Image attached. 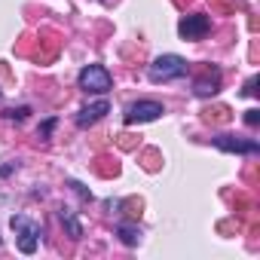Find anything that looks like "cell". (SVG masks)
<instances>
[{"instance_id": "obj_2", "label": "cell", "mask_w": 260, "mask_h": 260, "mask_svg": "<svg viewBox=\"0 0 260 260\" xmlns=\"http://www.w3.org/2000/svg\"><path fill=\"white\" fill-rule=\"evenodd\" d=\"M77 83H80V89H83V92L104 95V92H110L113 77H110V71H107L104 64H89V68H83V71H80Z\"/></svg>"}, {"instance_id": "obj_13", "label": "cell", "mask_w": 260, "mask_h": 260, "mask_svg": "<svg viewBox=\"0 0 260 260\" xmlns=\"http://www.w3.org/2000/svg\"><path fill=\"white\" fill-rule=\"evenodd\" d=\"M52 128H55V119H46V122L40 125V132H37V135H40V138H49V132H52Z\"/></svg>"}, {"instance_id": "obj_6", "label": "cell", "mask_w": 260, "mask_h": 260, "mask_svg": "<svg viewBox=\"0 0 260 260\" xmlns=\"http://www.w3.org/2000/svg\"><path fill=\"white\" fill-rule=\"evenodd\" d=\"M211 141H214V147H217V150H223V153H245V156H251V153H260V144H257L254 138L217 135V138H211Z\"/></svg>"}, {"instance_id": "obj_8", "label": "cell", "mask_w": 260, "mask_h": 260, "mask_svg": "<svg viewBox=\"0 0 260 260\" xmlns=\"http://www.w3.org/2000/svg\"><path fill=\"white\" fill-rule=\"evenodd\" d=\"M217 89H220V74H217V71H214V74H205V77H199V80H196V86H193V92H196L199 98L217 95Z\"/></svg>"}, {"instance_id": "obj_14", "label": "cell", "mask_w": 260, "mask_h": 260, "mask_svg": "<svg viewBox=\"0 0 260 260\" xmlns=\"http://www.w3.org/2000/svg\"><path fill=\"white\" fill-rule=\"evenodd\" d=\"M254 86H257V77H251V80L245 83V89H242V95H248V98H251V95H257V89H254Z\"/></svg>"}, {"instance_id": "obj_10", "label": "cell", "mask_w": 260, "mask_h": 260, "mask_svg": "<svg viewBox=\"0 0 260 260\" xmlns=\"http://www.w3.org/2000/svg\"><path fill=\"white\" fill-rule=\"evenodd\" d=\"M116 236H119L125 245H138V239H141V233H138L135 226H128V223H122V226L116 230Z\"/></svg>"}, {"instance_id": "obj_1", "label": "cell", "mask_w": 260, "mask_h": 260, "mask_svg": "<svg viewBox=\"0 0 260 260\" xmlns=\"http://www.w3.org/2000/svg\"><path fill=\"white\" fill-rule=\"evenodd\" d=\"M187 74V61L181 58V55H175V52H169V55H159V58H153V64H150V71H147V77L153 80V83H169V80H181Z\"/></svg>"}, {"instance_id": "obj_5", "label": "cell", "mask_w": 260, "mask_h": 260, "mask_svg": "<svg viewBox=\"0 0 260 260\" xmlns=\"http://www.w3.org/2000/svg\"><path fill=\"white\" fill-rule=\"evenodd\" d=\"M208 31H211V19L202 16V13H190V16H184L178 22V34L184 40H202Z\"/></svg>"}, {"instance_id": "obj_15", "label": "cell", "mask_w": 260, "mask_h": 260, "mask_svg": "<svg viewBox=\"0 0 260 260\" xmlns=\"http://www.w3.org/2000/svg\"><path fill=\"white\" fill-rule=\"evenodd\" d=\"M71 187H74V190H77V193H80L83 199H92V193H89V190H86V187H83L80 181H71Z\"/></svg>"}, {"instance_id": "obj_11", "label": "cell", "mask_w": 260, "mask_h": 260, "mask_svg": "<svg viewBox=\"0 0 260 260\" xmlns=\"http://www.w3.org/2000/svg\"><path fill=\"white\" fill-rule=\"evenodd\" d=\"M28 113H31V110H28V107H16V110H7V113H4V116H7V119H13V122H22V119H25V116H28Z\"/></svg>"}, {"instance_id": "obj_4", "label": "cell", "mask_w": 260, "mask_h": 260, "mask_svg": "<svg viewBox=\"0 0 260 260\" xmlns=\"http://www.w3.org/2000/svg\"><path fill=\"white\" fill-rule=\"evenodd\" d=\"M162 116V104L159 101H135L125 107V125H135V122H153Z\"/></svg>"}, {"instance_id": "obj_3", "label": "cell", "mask_w": 260, "mask_h": 260, "mask_svg": "<svg viewBox=\"0 0 260 260\" xmlns=\"http://www.w3.org/2000/svg\"><path fill=\"white\" fill-rule=\"evenodd\" d=\"M10 226H13L16 236H19V248H22L25 254H34L37 245H40V236H43L40 223H34V220L25 217V214H13V217H10Z\"/></svg>"}, {"instance_id": "obj_9", "label": "cell", "mask_w": 260, "mask_h": 260, "mask_svg": "<svg viewBox=\"0 0 260 260\" xmlns=\"http://www.w3.org/2000/svg\"><path fill=\"white\" fill-rule=\"evenodd\" d=\"M58 214H61V223L68 226V233H71V239H80V236H83V226H80V220H77V214H74L71 208H61Z\"/></svg>"}, {"instance_id": "obj_7", "label": "cell", "mask_w": 260, "mask_h": 260, "mask_svg": "<svg viewBox=\"0 0 260 260\" xmlns=\"http://www.w3.org/2000/svg\"><path fill=\"white\" fill-rule=\"evenodd\" d=\"M104 113H110V104L101 98V101H95V104H89V107H83V110L77 113V125H80V128H89V125H95Z\"/></svg>"}, {"instance_id": "obj_12", "label": "cell", "mask_w": 260, "mask_h": 260, "mask_svg": "<svg viewBox=\"0 0 260 260\" xmlns=\"http://www.w3.org/2000/svg\"><path fill=\"white\" fill-rule=\"evenodd\" d=\"M245 122H248V125H257V122H260V110H257V107H251V110L245 113Z\"/></svg>"}]
</instances>
